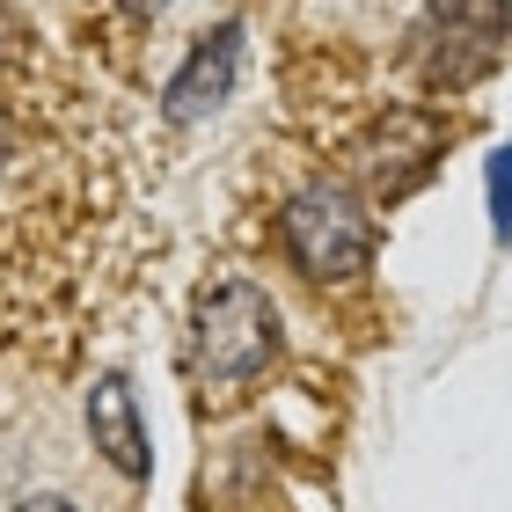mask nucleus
Wrapping results in <instances>:
<instances>
[{
    "label": "nucleus",
    "mask_w": 512,
    "mask_h": 512,
    "mask_svg": "<svg viewBox=\"0 0 512 512\" xmlns=\"http://www.w3.org/2000/svg\"><path fill=\"white\" fill-rule=\"evenodd\" d=\"M278 359V308L249 278H220L198 293L191 315V366L205 388H242Z\"/></svg>",
    "instance_id": "f257e3e1"
},
{
    "label": "nucleus",
    "mask_w": 512,
    "mask_h": 512,
    "mask_svg": "<svg viewBox=\"0 0 512 512\" xmlns=\"http://www.w3.org/2000/svg\"><path fill=\"white\" fill-rule=\"evenodd\" d=\"M0 512H88L74 491H59V483H37V491H15Z\"/></svg>",
    "instance_id": "6e6552de"
},
{
    "label": "nucleus",
    "mask_w": 512,
    "mask_h": 512,
    "mask_svg": "<svg viewBox=\"0 0 512 512\" xmlns=\"http://www.w3.org/2000/svg\"><path fill=\"white\" fill-rule=\"evenodd\" d=\"M125 8H132V15H161L169 0H125Z\"/></svg>",
    "instance_id": "1a4fd4ad"
},
{
    "label": "nucleus",
    "mask_w": 512,
    "mask_h": 512,
    "mask_svg": "<svg viewBox=\"0 0 512 512\" xmlns=\"http://www.w3.org/2000/svg\"><path fill=\"white\" fill-rule=\"evenodd\" d=\"M491 220H498V235L512 242V147L491 154Z\"/></svg>",
    "instance_id": "0eeeda50"
},
{
    "label": "nucleus",
    "mask_w": 512,
    "mask_h": 512,
    "mask_svg": "<svg viewBox=\"0 0 512 512\" xmlns=\"http://www.w3.org/2000/svg\"><path fill=\"white\" fill-rule=\"evenodd\" d=\"M278 242H286L293 271L315 278V286H344V278H359L374 264V220H366V205L344 183L300 191L286 205V220H278Z\"/></svg>",
    "instance_id": "f03ea898"
},
{
    "label": "nucleus",
    "mask_w": 512,
    "mask_h": 512,
    "mask_svg": "<svg viewBox=\"0 0 512 512\" xmlns=\"http://www.w3.org/2000/svg\"><path fill=\"white\" fill-rule=\"evenodd\" d=\"M88 432H96V454H103L125 483L147 476V432H139L132 388H125L118 374H103L96 388H88Z\"/></svg>",
    "instance_id": "423d86ee"
},
{
    "label": "nucleus",
    "mask_w": 512,
    "mask_h": 512,
    "mask_svg": "<svg viewBox=\"0 0 512 512\" xmlns=\"http://www.w3.org/2000/svg\"><path fill=\"white\" fill-rule=\"evenodd\" d=\"M512 44V0H425V30L410 44V66L425 88H469L505 59Z\"/></svg>",
    "instance_id": "7ed1b4c3"
},
{
    "label": "nucleus",
    "mask_w": 512,
    "mask_h": 512,
    "mask_svg": "<svg viewBox=\"0 0 512 512\" xmlns=\"http://www.w3.org/2000/svg\"><path fill=\"white\" fill-rule=\"evenodd\" d=\"M439 154H447V118H432V110H388V118H374L344 147V169H352L359 198L395 205L432 176Z\"/></svg>",
    "instance_id": "20e7f679"
},
{
    "label": "nucleus",
    "mask_w": 512,
    "mask_h": 512,
    "mask_svg": "<svg viewBox=\"0 0 512 512\" xmlns=\"http://www.w3.org/2000/svg\"><path fill=\"white\" fill-rule=\"evenodd\" d=\"M235 66H242V22H220L213 37H198L191 66L169 81V118H176V125L205 118V110H213L227 88H235Z\"/></svg>",
    "instance_id": "39448f33"
}]
</instances>
